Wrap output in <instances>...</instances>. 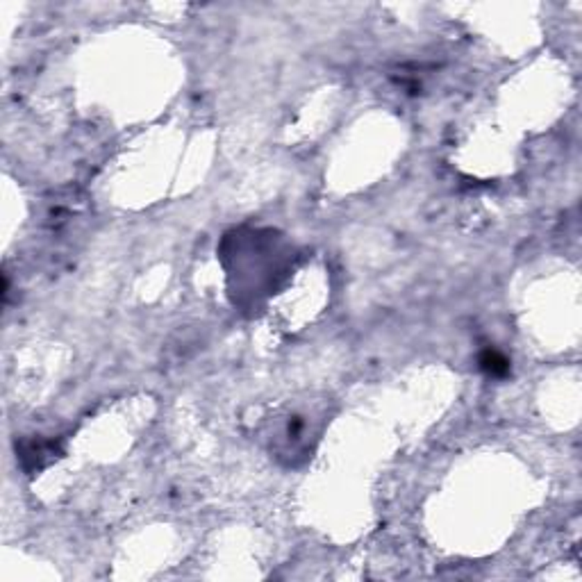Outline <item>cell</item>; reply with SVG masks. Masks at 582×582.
Masks as SVG:
<instances>
[{
    "mask_svg": "<svg viewBox=\"0 0 582 582\" xmlns=\"http://www.w3.org/2000/svg\"><path fill=\"white\" fill-rule=\"evenodd\" d=\"M480 366L485 368L489 375H494V378H503V375L510 373V362H507V359L498 350H485V352H482Z\"/></svg>",
    "mask_w": 582,
    "mask_h": 582,
    "instance_id": "cell-1",
    "label": "cell"
}]
</instances>
